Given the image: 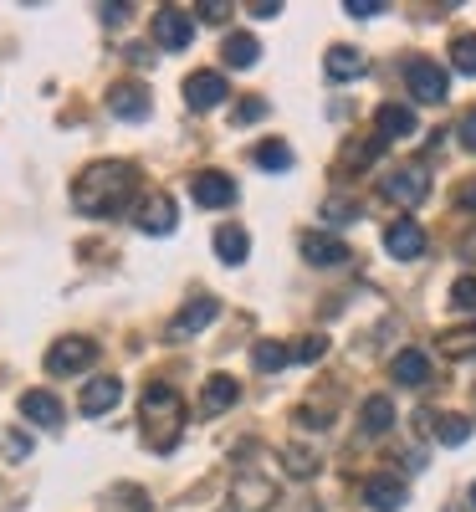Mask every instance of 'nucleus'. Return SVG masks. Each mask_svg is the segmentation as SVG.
<instances>
[{"label": "nucleus", "instance_id": "obj_19", "mask_svg": "<svg viewBox=\"0 0 476 512\" xmlns=\"http://www.w3.org/2000/svg\"><path fill=\"white\" fill-rule=\"evenodd\" d=\"M236 400H241V384H236L231 374H210V379H205V390H200V410H205V415H226Z\"/></svg>", "mask_w": 476, "mask_h": 512}, {"label": "nucleus", "instance_id": "obj_9", "mask_svg": "<svg viewBox=\"0 0 476 512\" xmlns=\"http://www.w3.org/2000/svg\"><path fill=\"white\" fill-rule=\"evenodd\" d=\"M190 195H195V205H205V210H226V205L236 200V180L221 175V169H200V175L190 180Z\"/></svg>", "mask_w": 476, "mask_h": 512}, {"label": "nucleus", "instance_id": "obj_38", "mask_svg": "<svg viewBox=\"0 0 476 512\" xmlns=\"http://www.w3.org/2000/svg\"><path fill=\"white\" fill-rule=\"evenodd\" d=\"M256 21H277L282 16V6H277V0H251V6H246Z\"/></svg>", "mask_w": 476, "mask_h": 512}, {"label": "nucleus", "instance_id": "obj_10", "mask_svg": "<svg viewBox=\"0 0 476 512\" xmlns=\"http://www.w3.org/2000/svg\"><path fill=\"white\" fill-rule=\"evenodd\" d=\"M134 226L144 231V236H169L180 226V205L169 200V195H149L144 205H139V216H134Z\"/></svg>", "mask_w": 476, "mask_h": 512}, {"label": "nucleus", "instance_id": "obj_24", "mask_svg": "<svg viewBox=\"0 0 476 512\" xmlns=\"http://www.w3.org/2000/svg\"><path fill=\"white\" fill-rule=\"evenodd\" d=\"M430 431H436L441 446H466L476 425H471L466 415H430Z\"/></svg>", "mask_w": 476, "mask_h": 512}, {"label": "nucleus", "instance_id": "obj_28", "mask_svg": "<svg viewBox=\"0 0 476 512\" xmlns=\"http://www.w3.org/2000/svg\"><path fill=\"white\" fill-rule=\"evenodd\" d=\"M251 159L262 164V169H277V175H282V169H292V149L282 139H262V144L251 149Z\"/></svg>", "mask_w": 476, "mask_h": 512}, {"label": "nucleus", "instance_id": "obj_43", "mask_svg": "<svg viewBox=\"0 0 476 512\" xmlns=\"http://www.w3.org/2000/svg\"><path fill=\"white\" fill-rule=\"evenodd\" d=\"M471 507H476V487H471Z\"/></svg>", "mask_w": 476, "mask_h": 512}, {"label": "nucleus", "instance_id": "obj_29", "mask_svg": "<svg viewBox=\"0 0 476 512\" xmlns=\"http://www.w3.org/2000/svg\"><path fill=\"white\" fill-rule=\"evenodd\" d=\"M441 359H471L476 354V328H456V333H441Z\"/></svg>", "mask_w": 476, "mask_h": 512}, {"label": "nucleus", "instance_id": "obj_36", "mask_svg": "<svg viewBox=\"0 0 476 512\" xmlns=\"http://www.w3.org/2000/svg\"><path fill=\"white\" fill-rule=\"evenodd\" d=\"M343 11H349V16H359V21H374V16H379V11H389V6H384V0H349Z\"/></svg>", "mask_w": 476, "mask_h": 512}, {"label": "nucleus", "instance_id": "obj_26", "mask_svg": "<svg viewBox=\"0 0 476 512\" xmlns=\"http://www.w3.org/2000/svg\"><path fill=\"white\" fill-rule=\"evenodd\" d=\"M221 57H226L231 67H256V57H262V41H256V36H246V31H236V36H226Z\"/></svg>", "mask_w": 476, "mask_h": 512}, {"label": "nucleus", "instance_id": "obj_37", "mask_svg": "<svg viewBox=\"0 0 476 512\" xmlns=\"http://www.w3.org/2000/svg\"><path fill=\"white\" fill-rule=\"evenodd\" d=\"M456 134H461V149H471V154H476V108L456 123Z\"/></svg>", "mask_w": 476, "mask_h": 512}, {"label": "nucleus", "instance_id": "obj_22", "mask_svg": "<svg viewBox=\"0 0 476 512\" xmlns=\"http://www.w3.org/2000/svg\"><path fill=\"white\" fill-rule=\"evenodd\" d=\"M359 425H364V436H384V431H395V400L389 395H369L364 410H359Z\"/></svg>", "mask_w": 476, "mask_h": 512}, {"label": "nucleus", "instance_id": "obj_12", "mask_svg": "<svg viewBox=\"0 0 476 512\" xmlns=\"http://www.w3.org/2000/svg\"><path fill=\"white\" fill-rule=\"evenodd\" d=\"M364 502H369L374 512H400V507L410 502V487H405L400 477L379 472V477H369V482H364Z\"/></svg>", "mask_w": 476, "mask_h": 512}, {"label": "nucleus", "instance_id": "obj_40", "mask_svg": "<svg viewBox=\"0 0 476 512\" xmlns=\"http://www.w3.org/2000/svg\"><path fill=\"white\" fill-rule=\"evenodd\" d=\"M6 456H16V461H21V456H31V436L11 431V436H6Z\"/></svg>", "mask_w": 476, "mask_h": 512}, {"label": "nucleus", "instance_id": "obj_41", "mask_svg": "<svg viewBox=\"0 0 476 512\" xmlns=\"http://www.w3.org/2000/svg\"><path fill=\"white\" fill-rule=\"evenodd\" d=\"M262 113H267V103H262V98H246V103L236 108V123H251V118H262Z\"/></svg>", "mask_w": 476, "mask_h": 512}, {"label": "nucleus", "instance_id": "obj_14", "mask_svg": "<svg viewBox=\"0 0 476 512\" xmlns=\"http://www.w3.org/2000/svg\"><path fill=\"white\" fill-rule=\"evenodd\" d=\"M215 313H221V303H215V297H190V303L175 313V323H169V338H190V333L210 328Z\"/></svg>", "mask_w": 476, "mask_h": 512}, {"label": "nucleus", "instance_id": "obj_11", "mask_svg": "<svg viewBox=\"0 0 476 512\" xmlns=\"http://www.w3.org/2000/svg\"><path fill=\"white\" fill-rule=\"evenodd\" d=\"M302 262L308 267H343L349 262V246H343L338 236H328V231H308L302 236Z\"/></svg>", "mask_w": 476, "mask_h": 512}, {"label": "nucleus", "instance_id": "obj_23", "mask_svg": "<svg viewBox=\"0 0 476 512\" xmlns=\"http://www.w3.org/2000/svg\"><path fill=\"white\" fill-rule=\"evenodd\" d=\"M246 251H251V236L241 226H215V256H221L226 267H241Z\"/></svg>", "mask_w": 476, "mask_h": 512}, {"label": "nucleus", "instance_id": "obj_3", "mask_svg": "<svg viewBox=\"0 0 476 512\" xmlns=\"http://www.w3.org/2000/svg\"><path fill=\"white\" fill-rule=\"evenodd\" d=\"M405 88L415 103H446L451 98V77L430 57H405Z\"/></svg>", "mask_w": 476, "mask_h": 512}, {"label": "nucleus", "instance_id": "obj_32", "mask_svg": "<svg viewBox=\"0 0 476 512\" xmlns=\"http://www.w3.org/2000/svg\"><path fill=\"white\" fill-rule=\"evenodd\" d=\"M451 308L456 313H476V277H456L451 282Z\"/></svg>", "mask_w": 476, "mask_h": 512}, {"label": "nucleus", "instance_id": "obj_20", "mask_svg": "<svg viewBox=\"0 0 476 512\" xmlns=\"http://www.w3.org/2000/svg\"><path fill=\"white\" fill-rule=\"evenodd\" d=\"M323 72H328L333 82H354V77L369 72V62H364L359 47H328V52H323Z\"/></svg>", "mask_w": 476, "mask_h": 512}, {"label": "nucleus", "instance_id": "obj_27", "mask_svg": "<svg viewBox=\"0 0 476 512\" xmlns=\"http://www.w3.org/2000/svg\"><path fill=\"white\" fill-rule=\"evenodd\" d=\"M103 512H149V492H144V487H134V482H123V487H113V492H108Z\"/></svg>", "mask_w": 476, "mask_h": 512}, {"label": "nucleus", "instance_id": "obj_31", "mask_svg": "<svg viewBox=\"0 0 476 512\" xmlns=\"http://www.w3.org/2000/svg\"><path fill=\"white\" fill-rule=\"evenodd\" d=\"M323 216H328V226H349V221H359V200H343V195H333V200L323 205Z\"/></svg>", "mask_w": 476, "mask_h": 512}, {"label": "nucleus", "instance_id": "obj_8", "mask_svg": "<svg viewBox=\"0 0 476 512\" xmlns=\"http://www.w3.org/2000/svg\"><path fill=\"white\" fill-rule=\"evenodd\" d=\"M384 251L395 256V262H420V256H425V231H420V221H410V216L389 221V231H384Z\"/></svg>", "mask_w": 476, "mask_h": 512}, {"label": "nucleus", "instance_id": "obj_39", "mask_svg": "<svg viewBox=\"0 0 476 512\" xmlns=\"http://www.w3.org/2000/svg\"><path fill=\"white\" fill-rule=\"evenodd\" d=\"M128 11H134V6H123V0H113V6H98V16H103L108 26H123V21H128Z\"/></svg>", "mask_w": 476, "mask_h": 512}, {"label": "nucleus", "instance_id": "obj_33", "mask_svg": "<svg viewBox=\"0 0 476 512\" xmlns=\"http://www.w3.org/2000/svg\"><path fill=\"white\" fill-rule=\"evenodd\" d=\"M282 456H287V472H292V477H313V472H318V456H308L302 446H287Z\"/></svg>", "mask_w": 476, "mask_h": 512}, {"label": "nucleus", "instance_id": "obj_13", "mask_svg": "<svg viewBox=\"0 0 476 512\" xmlns=\"http://www.w3.org/2000/svg\"><path fill=\"white\" fill-rule=\"evenodd\" d=\"M374 128H379V144H400V139H410L415 134V108H405V103H384L379 113H374Z\"/></svg>", "mask_w": 476, "mask_h": 512}, {"label": "nucleus", "instance_id": "obj_25", "mask_svg": "<svg viewBox=\"0 0 476 512\" xmlns=\"http://www.w3.org/2000/svg\"><path fill=\"white\" fill-rule=\"evenodd\" d=\"M251 364H256V374H277V369L292 364V349L277 344V338H262V344L251 349Z\"/></svg>", "mask_w": 476, "mask_h": 512}, {"label": "nucleus", "instance_id": "obj_2", "mask_svg": "<svg viewBox=\"0 0 476 512\" xmlns=\"http://www.w3.org/2000/svg\"><path fill=\"white\" fill-rule=\"evenodd\" d=\"M139 420H144V441H149V451H159V456L175 451V446H180V436H185V400H180L175 384L154 379L149 390H144Z\"/></svg>", "mask_w": 476, "mask_h": 512}, {"label": "nucleus", "instance_id": "obj_34", "mask_svg": "<svg viewBox=\"0 0 476 512\" xmlns=\"http://www.w3.org/2000/svg\"><path fill=\"white\" fill-rule=\"evenodd\" d=\"M323 354H328V338H323V333H313V338H302V344L292 349V359H302V364H318Z\"/></svg>", "mask_w": 476, "mask_h": 512}, {"label": "nucleus", "instance_id": "obj_1", "mask_svg": "<svg viewBox=\"0 0 476 512\" xmlns=\"http://www.w3.org/2000/svg\"><path fill=\"white\" fill-rule=\"evenodd\" d=\"M139 195V169L128 159H103V164H88L72 185V205L82 210V216H118V210H128Z\"/></svg>", "mask_w": 476, "mask_h": 512}, {"label": "nucleus", "instance_id": "obj_18", "mask_svg": "<svg viewBox=\"0 0 476 512\" xmlns=\"http://www.w3.org/2000/svg\"><path fill=\"white\" fill-rule=\"evenodd\" d=\"M231 502H236V512H267L277 502V487L267 477H241L231 487Z\"/></svg>", "mask_w": 476, "mask_h": 512}, {"label": "nucleus", "instance_id": "obj_30", "mask_svg": "<svg viewBox=\"0 0 476 512\" xmlns=\"http://www.w3.org/2000/svg\"><path fill=\"white\" fill-rule=\"evenodd\" d=\"M451 67L461 77H476V36H456L451 41Z\"/></svg>", "mask_w": 476, "mask_h": 512}, {"label": "nucleus", "instance_id": "obj_4", "mask_svg": "<svg viewBox=\"0 0 476 512\" xmlns=\"http://www.w3.org/2000/svg\"><path fill=\"white\" fill-rule=\"evenodd\" d=\"M384 200H395V205H420L430 195V175H425V164H400V169H389V175L379 180Z\"/></svg>", "mask_w": 476, "mask_h": 512}, {"label": "nucleus", "instance_id": "obj_16", "mask_svg": "<svg viewBox=\"0 0 476 512\" xmlns=\"http://www.w3.org/2000/svg\"><path fill=\"white\" fill-rule=\"evenodd\" d=\"M123 400V379H113V374H103V379H88L82 384V415H108L113 405Z\"/></svg>", "mask_w": 476, "mask_h": 512}, {"label": "nucleus", "instance_id": "obj_35", "mask_svg": "<svg viewBox=\"0 0 476 512\" xmlns=\"http://www.w3.org/2000/svg\"><path fill=\"white\" fill-rule=\"evenodd\" d=\"M195 11H200V21H210V26H221V21L231 16V6H226V0H200Z\"/></svg>", "mask_w": 476, "mask_h": 512}, {"label": "nucleus", "instance_id": "obj_42", "mask_svg": "<svg viewBox=\"0 0 476 512\" xmlns=\"http://www.w3.org/2000/svg\"><path fill=\"white\" fill-rule=\"evenodd\" d=\"M456 205H461V210H476V185H461V190H456Z\"/></svg>", "mask_w": 476, "mask_h": 512}, {"label": "nucleus", "instance_id": "obj_6", "mask_svg": "<svg viewBox=\"0 0 476 512\" xmlns=\"http://www.w3.org/2000/svg\"><path fill=\"white\" fill-rule=\"evenodd\" d=\"M231 98V82L221 72H190L185 77V103L190 113H210V108H221Z\"/></svg>", "mask_w": 476, "mask_h": 512}, {"label": "nucleus", "instance_id": "obj_5", "mask_svg": "<svg viewBox=\"0 0 476 512\" xmlns=\"http://www.w3.org/2000/svg\"><path fill=\"white\" fill-rule=\"evenodd\" d=\"M98 359V344H93V338H57V344L47 349V374H57V379H67V374H82V369H88Z\"/></svg>", "mask_w": 476, "mask_h": 512}, {"label": "nucleus", "instance_id": "obj_21", "mask_svg": "<svg viewBox=\"0 0 476 512\" xmlns=\"http://www.w3.org/2000/svg\"><path fill=\"white\" fill-rule=\"evenodd\" d=\"M389 374H395V384H405V390H420V384L430 379V354L425 349H400L395 364H389Z\"/></svg>", "mask_w": 476, "mask_h": 512}, {"label": "nucleus", "instance_id": "obj_15", "mask_svg": "<svg viewBox=\"0 0 476 512\" xmlns=\"http://www.w3.org/2000/svg\"><path fill=\"white\" fill-rule=\"evenodd\" d=\"M21 420L41 425V431H57V425H62V400L52 390H26L21 395Z\"/></svg>", "mask_w": 476, "mask_h": 512}, {"label": "nucleus", "instance_id": "obj_7", "mask_svg": "<svg viewBox=\"0 0 476 512\" xmlns=\"http://www.w3.org/2000/svg\"><path fill=\"white\" fill-rule=\"evenodd\" d=\"M154 41H159L164 52H190V41H195V21H190V11L164 6V11L154 16Z\"/></svg>", "mask_w": 476, "mask_h": 512}, {"label": "nucleus", "instance_id": "obj_17", "mask_svg": "<svg viewBox=\"0 0 476 512\" xmlns=\"http://www.w3.org/2000/svg\"><path fill=\"white\" fill-rule=\"evenodd\" d=\"M149 93L139 88V82H118V88L108 93V113L113 118H128V123H139V118H149Z\"/></svg>", "mask_w": 476, "mask_h": 512}]
</instances>
